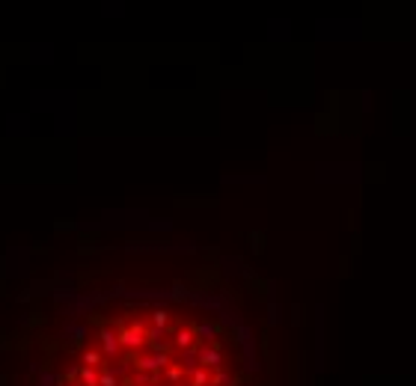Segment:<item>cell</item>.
Returning a JSON list of instances; mask_svg holds the SVG:
<instances>
[{
    "mask_svg": "<svg viewBox=\"0 0 416 386\" xmlns=\"http://www.w3.org/2000/svg\"><path fill=\"white\" fill-rule=\"evenodd\" d=\"M143 342H146V330H143L140 321H134L131 327L119 330V348H125V351H140Z\"/></svg>",
    "mask_w": 416,
    "mask_h": 386,
    "instance_id": "6da1fadb",
    "label": "cell"
},
{
    "mask_svg": "<svg viewBox=\"0 0 416 386\" xmlns=\"http://www.w3.org/2000/svg\"><path fill=\"white\" fill-rule=\"evenodd\" d=\"M98 339H101V354H104V357H110V360L119 357V351H122V348H119V333H113L110 327H104V330L98 333Z\"/></svg>",
    "mask_w": 416,
    "mask_h": 386,
    "instance_id": "3957f363",
    "label": "cell"
},
{
    "mask_svg": "<svg viewBox=\"0 0 416 386\" xmlns=\"http://www.w3.org/2000/svg\"><path fill=\"white\" fill-rule=\"evenodd\" d=\"M226 384H232V378H229L223 369H214V375H211V386H226Z\"/></svg>",
    "mask_w": 416,
    "mask_h": 386,
    "instance_id": "30bf717a",
    "label": "cell"
},
{
    "mask_svg": "<svg viewBox=\"0 0 416 386\" xmlns=\"http://www.w3.org/2000/svg\"><path fill=\"white\" fill-rule=\"evenodd\" d=\"M181 375H184V369H181V366H167V381L178 384V381H181Z\"/></svg>",
    "mask_w": 416,
    "mask_h": 386,
    "instance_id": "7c38bea8",
    "label": "cell"
},
{
    "mask_svg": "<svg viewBox=\"0 0 416 386\" xmlns=\"http://www.w3.org/2000/svg\"><path fill=\"white\" fill-rule=\"evenodd\" d=\"M152 324H155V327H167V312H164V309H155V312H152Z\"/></svg>",
    "mask_w": 416,
    "mask_h": 386,
    "instance_id": "5bb4252c",
    "label": "cell"
},
{
    "mask_svg": "<svg viewBox=\"0 0 416 386\" xmlns=\"http://www.w3.org/2000/svg\"><path fill=\"white\" fill-rule=\"evenodd\" d=\"M98 386H119V378H116V375H110V372L104 369V372L98 375Z\"/></svg>",
    "mask_w": 416,
    "mask_h": 386,
    "instance_id": "8fae6325",
    "label": "cell"
},
{
    "mask_svg": "<svg viewBox=\"0 0 416 386\" xmlns=\"http://www.w3.org/2000/svg\"><path fill=\"white\" fill-rule=\"evenodd\" d=\"M101 363H104V354H101V351H86V354H83V366L98 369Z\"/></svg>",
    "mask_w": 416,
    "mask_h": 386,
    "instance_id": "9c48e42d",
    "label": "cell"
},
{
    "mask_svg": "<svg viewBox=\"0 0 416 386\" xmlns=\"http://www.w3.org/2000/svg\"><path fill=\"white\" fill-rule=\"evenodd\" d=\"M193 339H196V333H193V330H178V333H176V348L187 351V348L193 345Z\"/></svg>",
    "mask_w": 416,
    "mask_h": 386,
    "instance_id": "5b68a950",
    "label": "cell"
},
{
    "mask_svg": "<svg viewBox=\"0 0 416 386\" xmlns=\"http://www.w3.org/2000/svg\"><path fill=\"white\" fill-rule=\"evenodd\" d=\"M134 366H137L140 372H158V369H167V366H170V351H155V354H149V357H140Z\"/></svg>",
    "mask_w": 416,
    "mask_h": 386,
    "instance_id": "7a4b0ae2",
    "label": "cell"
},
{
    "mask_svg": "<svg viewBox=\"0 0 416 386\" xmlns=\"http://www.w3.org/2000/svg\"><path fill=\"white\" fill-rule=\"evenodd\" d=\"M57 384H59L57 375H51V372H42V375H39V386H57Z\"/></svg>",
    "mask_w": 416,
    "mask_h": 386,
    "instance_id": "4fadbf2b",
    "label": "cell"
},
{
    "mask_svg": "<svg viewBox=\"0 0 416 386\" xmlns=\"http://www.w3.org/2000/svg\"><path fill=\"white\" fill-rule=\"evenodd\" d=\"M190 381H193V386H208V384H211V375L199 366V369H193V372H190Z\"/></svg>",
    "mask_w": 416,
    "mask_h": 386,
    "instance_id": "52a82bcc",
    "label": "cell"
},
{
    "mask_svg": "<svg viewBox=\"0 0 416 386\" xmlns=\"http://www.w3.org/2000/svg\"><path fill=\"white\" fill-rule=\"evenodd\" d=\"M214 336H217V327H214V324H199V327H196V339L211 342Z\"/></svg>",
    "mask_w": 416,
    "mask_h": 386,
    "instance_id": "ba28073f",
    "label": "cell"
},
{
    "mask_svg": "<svg viewBox=\"0 0 416 386\" xmlns=\"http://www.w3.org/2000/svg\"><path fill=\"white\" fill-rule=\"evenodd\" d=\"M65 333H68V336H74V339H71V342H80V339H83V336H86V330H83V327H68V330H65Z\"/></svg>",
    "mask_w": 416,
    "mask_h": 386,
    "instance_id": "9a60e30c",
    "label": "cell"
},
{
    "mask_svg": "<svg viewBox=\"0 0 416 386\" xmlns=\"http://www.w3.org/2000/svg\"><path fill=\"white\" fill-rule=\"evenodd\" d=\"M199 366H205V369H220V366H223V354H220L214 345H202V348H199Z\"/></svg>",
    "mask_w": 416,
    "mask_h": 386,
    "instance_id": "277c9868",
    "label": "cell"
},
{
    "mask_svg": "<svg viewBox=\"0 0 416 386\" xmlns=\"http://www.w3.org/2000/svg\"><path fill=\"white\" fill-rule=\"evenodd\" d=\"M98 375H101V372H95V369L83 366V369H80V384H83V386H98Z\"/></svg>",
    "mask_w": 416,
    "mask_h": 386,
    "instance_id": "8992f818",
    "label": "cell"
}]
</instances>
